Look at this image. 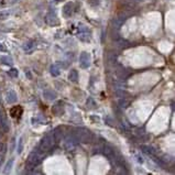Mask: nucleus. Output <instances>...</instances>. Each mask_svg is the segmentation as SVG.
<instances>
[{"instance_id": "nucleus-8", "label": "nucleus", "mask_w": 175, "mask_h": 175, "mask_svg": "<svg viewBox=\"0 0 175 175\" xmlns=\"http://www.w3.org/2000/svg\"><path fill=\"white\" fill-rule=\"evenodd\" d=\"M102 152H104V154L106 158L109 159L110 161H114L116 152H114V150L111 148V147H109V145H105L104 148H102Z\"/></svg>"}, {"instance_id": "nucleus-33", "label": "nucleus", "mask_w": 175, "mask_h": 175, "mask_svg": "<svg viewBox=\"0 0 175 175\" xmlns=\"http://www.w3.org/2000/svg\"><path fill=\"white\" fill-rule=\"evenodd\" d=\"M1 135H2V133H0V137H1Z\"/></svg>"}, {"instance_id": "nucleus-4", "label": "nucleus", "mask_w": 175, "mask_h": 175, "mask_svg": "<svg viewBox=\"0 0 175 175\" xmlns=\"http://www.w3.org/2000/svg\"><path fill=\"white\" fill-rule=\"evenodd\" d=\"M77 139L75 138L74 135H67L66 139H65V142H64V145H65V149L68 150V151H72L73 149H75L76 144H77Z\"/></svg>"}, {"instance_id": "nucleus-7", "label": "nucleus", "mask_w": 175, "mask_h": 175, "mask_svg": "<svg viewBox=\"0 0 175 175\" xmlns=\"http://www.w3.org/2000/svg\"><path fill=\"white\" fill-rule=\"evenodd\" d=\"M28 163H30L31 165H33L34 168L37 166V165L41 163V156L39 153L37 152H32L30 155H29V158H28Z\"/></svg>"}, {"instance_id": "nucleus-13", "label": "nucleus", "mask_w": 175, "mask_h": 175, "mask_svg": "<svg viewBox=\"0 0 175 175\" xmlns=\"http://www.w3.org/2000/svg\"><path fill=\"white\" fill-rule=\"evenodd\" d=\"M126 19H127L126 16H119V17L114 18V20H112L114 27L116 28V29H120V27H121L122 24H123V22L126 21Z\"/></svg>"}, {"instance_id": "nucleus-1", "label": "nucleus", "mask_w": 175, "mask_h": 175, "mask_svg": "<svg viewBox=\"0 0 175 175\" xmlns=\"http://www.w3.org/2000/svg\"><path fill=\"white\" fill-rule=\"evenodd\" d=\"M74 135L77 141L82 143H89L93 141V133L86 128H77L75 130Z\"/></svg>"}, {"instance_id": "nucleus-16", "label": "nucleus", "mask_w": 175, "mask_h": 175, "mask_svg": "<svg viewBox=\"0 0 175 175\" xmlns=\"http://www.w3.org/2000/svg\"><path fill=\"white\" fill-rule=\"evenodd\" d=\"M68 79H70L71 82H74V83H76V82L78 81V73H77V71L72 70V71L70 72V74H68Z\"/></svg>"}, {"instance_id": "nucleus-9", "label": "nucleus", "mask_w": 175, "mask_h": 175, "mask_svg": "<svg viewBox=\"0 0 175 175\" xmlns=\"http://www.w3.org/2000/svg\"><path fill=\"white\" fill-rule=\"evenodd\" d=\"M73 7H74V4H72V2H67V4H64V7H63V14L66 18L71 17L72 14H73V12H74Z\"/></svg>"}, {"instance_id": "nucleus-12", "label": "nucleus", "mask_w": 175, "mask_h": 175, "mask_svg": "<svg viewBox=\"0 0 175 175\" xmlns=\"http://www.w3.org/2000/svg\"><path fill=\"white\" fill-rule=\"evenodd\" d=\"M0 128L2 129L4 132H7L9 130V123H8V120L6 119L4 114L0 111Z\"/></svg>"}, {"instance_id": "nucleus-20", "label": "nucleus", "mask_w": 175, "mask_h": 175, "mask_svg": "<svg viewBox=\"0 0 175 175\" xmlns=\"http://www.w3.org/2000/svg\"><path fill=\"white\" fill-rule=\"evenodd\" d=\"M12 165H13V159H11L10 161H8V163L6 164L4 166V174H8L9 172L11 171V168H12Z\"/></svg>"}, {"instance_id": "nucleus-30", "label": "nucleus", "mask_w": 175, "mask_h": 175, "mask_svg": "<svg viewBox=\"0 0 175 175\" xmlns=\"http://www.w3.org/2000/svg\"><path fill=\"white\" fill-rule=\"evenodd\" d=\"M137 159H138L139 163H143V158H141L140 155H137Z\"/></svg>"}, {"instance_id": "nucleus-27", "label": "nucleus", "mask_w": 175, "mask_h": 175, "mask_svg": "<svg viewBox=\"0 0 175 175\" xmlns=\"http://www.w3.org/2000/svg\"><path fill=\"white\" fill-rule=\"evenodd\" d=\"M23 150V142H22V138H20L19 143H18V153H21Z\"/></svg>"}, {"instance_id": "nucleus-6", "label": "nucleus", "mask_w": 175, "mask_h": 175, "mask_svg": "<svg viewBox=\"0 0 175 175\" xmlns=\"http://www.w3.org/2000/svg\"><path fill=\"white\" fill-rule=\"evenodd\" d=\"M45 21H46V23L50 24V25H57V24H58V19H57V16L55 14L54 11L47 12L46 16H45Z\"/></svg>"}, {"instance_id": "nucleus-17", "label": "nucleus", "mask_w": 175, "mask_h": 175, "mask_svg": "<svg viewBox=\"0 0 175 175\" xmlns=\"http://www.w3.org/2000/svg\"><path fill=\"white\" fill-rule=\"evenodd\" d=\"M52 132H53V135H54V138H55V140H56V141L61 140V138L63 137V131H62L61 128L54 129V130Z\"/></svg>"}, {"instance_id": "nucleus-22", "label": "nucleus", "mask_w": 175, "mask_h": 175, "mask_svg": "<svg viewBox=\"0 0 175 175\" xmlns=\"http://www.w3.org/2000/svg\"><path fill=\"white\" fill-rule=\"evenodd\" d=\"M21 108H20V106H18V107H14L13 109H11V111H10V114H11V116L12 117H20L19 114H19V110H20Z\"/></svg>"}, {"instance_id": "nucleus-26", "label": "nucleus", "mask_w": 175, "mask_h": 175, "mask_svg": "<svg viewBox=\"0 0 175 175\" xmlns=\"http://www.w3.org/2000/svg\"><path fill=\"white\" fill-rule=\"evenodd\" d=\"M9 75H10L11 77H18V75H19V72L16 70V68H11L10 71H9Z\"/></svg>"}, {"instance_id": "nucleus-15", "label": "nucleus", "mask_w": 175, "mask_h": 175, "mask_svg": "<svg viewBox=\"0 0 175 175\" xmlns=\"http://www.w3.org/2000/svg\"><path fill=\"white\" fill-rule=\"evenodd\" d=\"M44 97L49 99V100H53L56 98V94L54 93L53 90H51V89H47V90L44 91Z\"/></svg>"}, {"instance_id": "nucleus-32", "label": "nucleus", "mask_w": 175, "mask_h": 175, "mask_svg": "<svg viewBox=\"0 0 175 175\" xmlns=\"http://www.w3.org/2000/svg\"><path fill=\"white\" fill-rule=\"evenodd\" d=\"M55 1H64V0H55Z\"/></svg>"}, {"instance_id": "nucleus-3", "label": "nucleus", "mask_w": 175, "mask_h": 175, "mask_svg": "<svg viewBox=\"0 0 175 175\" xmlns=\"http://www.w3.org/2000/svg\"><path fill=\"white\" fill-rule=\"evenodd\" d=\"M79 65L82 68H88L90 66V55L87 52H83L79 55Z\"/></svg>"}, {"instance_id": "nucleus-21", "label": "nucleus", "mask_w": 175, "mask_h": 175, "mask_svg": "<svg viewBox=\"0 0 175 175\" xmlns=\"http://www.w3.org/2000/svg\"><path fill=\"white\" fill-rule=\"evenodd\" d=\"M118 106L121 108H126L129 106V101L125 98H119L118 99Z\"/></svg>"}, {"instance_id": "nucleus-25", "label": "nucleus", "mask_w": 175, "mask_h": 175, "mask_svg": "<svg viewBox=\"0 0 175 175\" xmlns=\"http://www.w3.org/2000/svg\"><path fill=\"white\" fill-rule=\"evenodd\" d=\"M108 61L110 62V63H116V61H117V55H114V54H109L108 55Z\"/></svg>"}, {"instance_id": "nucleus-10", "label": "nucleus", "mask_w": 175, "mask_h": 175, "mask_svg": "<svg viewBox=\"0 0 175 175\" xmlns=\"http://www.w3.org/2000/svg\"><path fill=\"white\" fill-rule=\"evenodd\" d=\"M35 47H37V43L33 40H30L23 45V50L25 53H32L35 50Z\"/></svg>"}, {"instance_id": "nucleus-11", "label": "nucleus", "mask_w": 175, "mask_h": 175, "mask_svg": "<svg viewBox=\"0 0 175 175\" xmlns=\"http://www.w3.org/2000/svg\"><path fill=\"white\" fill-rule=\"evenodd\" d=\"M6 100H7L8 104H14L18 100V96L16 94V91L13 90L8 91L7 94H6Z\"/></svg>"}, {"instance_id": "nucleus-14", "label": "nucleus", "mask_w": 175, "mask_h": 175, "mask_svg": "<svg viewBox=\"0 0 175 175\" xmlns=\"http://www.w3.org/2000/svg\"><path fill=\"white\" fill-rule=\"evenodd\" d=\"M141 149L144 152H147L148 154L152 155V156H154V155L156 154V151H155V149L152 148V147H150V145H141Z\"/></svg>"}, {"instance_id": "nucleus-23", "label": "nucleus", "mask_w": 175, "mask_h": 175, "mask_svg": "<svg viewBox=\"0 0 175 175\" xmlns=\"http://www.w3.org/2000/svg\"><path fill=\"white\" fill-rule=\"evenodd\" d=\"M60 105H61V102H58V104L55 105V107H53V112L55 114H61L62 111H63V108L60 107Z\"/></svg>"}, {"instance_id": "nucleus-5", "label": "nucleus", "mask_w": 175, "mask_h": 175, "mask_svg": "<svg viewBox=\"0 0 175 175\" xmlns=\"http://www.w3.org/2000/svg\"><path fill=\"white\" fill-rule=\"evenodd\" d=\"M78 39L83 42H89L90 41V32L86 27L79 28V32H78Z\"/></svg>"}, {"instance_id": "nucleus-18", "label": "nucleus", "mask_w": 175, "mask_h": 175, "mask_svg": "<svg viewBox=\"0 0 175 175\" xmlns=\"http://www.w3.org/2000/svg\"><path fill=\"white\" fill-rule=\"evenodd\" d=\"M0 62L4 65H11L12 64V58L10 56H7V55H2V56H0Z\"/></svg>"}, {"instance_id": "nucleus-28", "label": "nucleus", "mask_w": 175, "mask_h": 175, "mask_svg": "<svg viewBox=\"0 0 175 175\" xmlns=\"http://www.w3.org/2000/svg\"><path fill=\"white\" fill-rule=\"evenodd\" d=\"M102 145H98V147H95L94 148V153H100V152H102Z\"/></svg>"}, {"instance_id": "nucleus-19", "label": "nucleus", "mask_w": 175, "mask_h": 175, "mask_svg": "<svg viewBox=\"0 0 175 175\" xmlns=\"http://www.w3.org/2000/svg\"><path fill=\"white\" fill-rule=\"evenodd\" d=\"M51 74H52V76H55V77H56V76H58V75H60V73H61V72H60V67H58V64H55V65H52V66H51Z\"/></svg>"}, {"instance_id": "nucleus-29", "label": "nucleus", "mask_w": 175, "mask_h": 175, "mask_svg": "<svg viewBox=\"0 0 175 175\" xmlns=\"http://www.w3.org/2000/svg\"><path fill=\"white\" fill-rule=\"evenodd\" d=\"M4 150H6V145L0 142V152H4Z\"/></svg>"}, {"instance_id": "nucleus-34", "label": "nucleus", "mask_w": 175, "mask_h": 175, "mask_svg": "<svg viewBox=\"0 0 175 175\" xmlns=\"http://www.w3.org/2000/svg\"><path fill=\"white\" fill-rule=\"evenodd\" d=\"M138 1H139V0H138Z\"/></svg>"}, {"instance_id": "nucleus-24", "label": "nucleus", "mask_w": 175, "mask_h": 175, "mask_svg": "<svg viewBox=\"0 0 175 175\" xmlns=\"http://www.w3.org/2000/svg\"><path fill=\"white\" fill-rule=\"evenodd\" d=\"M128 42L125 40H119L118 42H117V46L120 47V49H123V47H127L128 46Z\"/></svg>"}, {"instance_id": "nucleus-2", "label": "nucleus", "mask_w": 175, "mask_h": 175, "mask_svg": "<svg viewBox=\"0 0 175 175\" xmlns=\"http://www.w3.org/2000/svg\"><path fill=\"white\" fill-rule=\"evenodd\" d=\"M55 138H54L53 135V132H51V133H47L45 137H44L40 142V149L42 151H49L51 149L53 148L54 144H55Z\"/></svg>"}, {"instance_id": "nucleus-31", "label": "nucleus", "mask_w": 175, "mask_h": 175, "mask_svg": "<svg viewBox=\"0 0 175 175\" xmlns=\"http://www.w3.org/2000/svg\"><path fill=\"white\" fill-rule=\"evenodd\" d=\"M0 50H1V51H4V47L2 46V45H1V44H0Z\"/></svg>"}]
</instances>
